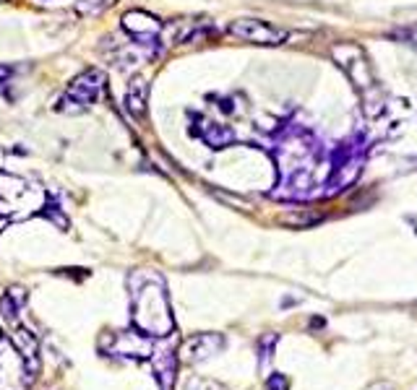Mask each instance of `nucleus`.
Instances as JSON below:
<instances>
[{"mask_svg": "<svg viewBox=\"0 0 417 390\" xmlns=\"http://www.w3.org/2000/svg\"><path fill=\"white\" fill-rule=\"evenodd\" d=\"M11 75H14V68H11V65H3V63H0V83H6L8 78H11Z\"/></svg>", "mask_w": 417, "mask_h": 390, "instance_id": "obj_10", "label": "nucleus"}, {"mask_svg": "<svg viewBox=\"0 0 417 390\" xmlns=\"http://www.w3.org/2000/svg\"><path fill=\"white\" fill-rule=\"evenodd\" d=\"M110 6V0H76V11L81 16H99Z\"/></svg>", "mask_w": 417, "mask_h": 390, "instance_id": "obj_9", "label": "nucleus"}, {"mask_svg": "<svg viewBox=\"0 0 417 390\" xmlns=\"http://www.w3.org/2000/svg\"><path fill=\"white\" fill-rule=\"evenodd\" d=\"M230 37L240 39V42H250V45L258 47H279L287 42V31L274 26L269 21H261V19H237L227 26Z\"/></svg>", "mask_w": 417, "mask_h": 390, "instance_id": "obj_3", "label": "nucleus"}, {"mask_svg": "<svg viewBox=\"0 0 417 390\" xmlns=\"http://www.w3.org/2000/svg\"><path fill=\"white\" fill-rule=\"evenodd\" d=\"M125 110L136 120H144L146 117V110H149V83L141 75L130 78L128 91H125Z\"/></svg>", "mask_w": 417, "mask_h": 390, "instance_id": "obj_6", "label": "nucleus"}, {"mask_svg": "<svg viewBox=\"0 0 417 390\" xmlns=\"http://www.w3.org/2000/svg\"><path fill=\"white\" fill-rule=\"evenodd\" d=\"M120 26H123V31H128L130 37L136 39V45L160 50L162 21L157 16L146 14V11H128V14L123 16Z\"/></svg>", "mask_w": 417, "mask_h": 390, "instance_id": "obj_4", "label": "nucleus"}, {"mask_svg": "<svg viewBox=\"0 0 417 390\" xmlns=\"http://www.w3.org/2000/svg\"><path fill=\"white\" fill-rule=\"evenodd\" d=\"M201 135V141L209 146V149L220 151V149H227L232 143L237 141L235 130L230 128V125H222V122H212V120H204L201 117V128L196 130Z\"/></svg>", "mask_w": 417, "mask_h": 390, "instance_id": "obj_7", "label": "nucleus"}, {"mask_svg": "<svg viewBox=\"0 0 417 390\" xmlns=\"http://www.w3.org/2000/svg\"><path fill=\"white\" fill-rule=\"evenodd\" d=\"M102 89H105V73L99 68H86L66 86L63 97L53 107L63 115H81L97 105Z\"/></svg>", "mask_w": 417, "mask_h": 390, "instance_id": "obj_2", "label": "nucleus"}, {"mask_svg": "<svg viewBox=\"0 0 417 390\" xmlns=\"http://www.w3.org/2000/svg\"><path fill=\"white\" fill-rule=\"evenodd\" d=\"M334 63L344 70L349 83L357 89L360 99H363V112L368 120H376L383 112V91H381L379 81H376V70L371 65V58L363 50V45L357 42H336L331 47Z\"/></svg>", "mask_w": 417, "mask_h": 390, "instance_id": "obj_1", "label": "nucleus"}, {"mask_svg": "<svg viewBox=\"0 0 417 390\" xmlns=\"http://www.w3.org/2000/svg\"><path fill=\"white\" fill-rule=\"evenodd\" d=\"M167 31V45H188V42H201V39L212 37V21L209 19H177L170 26H162Z\"/></svg>", "mask_w": 417, "mask_h": 390, "instance_id": "obj_5", "label": "nucleus"}, {"mask_svg": "<svg viewBox=\"0 0 417 390\" xmlns=\"http://www.w3.org/2000/svg\"><path fill=\"white\" fill-rule=\"evenodd\" d=\"M386 37L388 39H396V42H402V45L415 47V50H417V23H412V26H399V29L388 31Z\"/></svg>", "mask_w": 417, "mask_h": 390, "instance_id": "obj_8", "label": "nucleus"}]
</instances>
